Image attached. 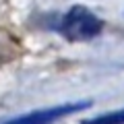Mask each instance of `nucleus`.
Listing matches in <instances>:
<instances>
[{
    "label": "nucleus",
    "instance_id": "obj_1",
    "mask_svg": "<svg viewBox=\"0 0 124 124\" xmlns=\"http://www.w3.org/2000/svg\"><path fill=\"white\" fill-rule=\"evenodd\" d=\"M101 19L95 13L87 8V6H72L60 23V31L62 35L70 41H87L93 39L101 33Z\"/></svg>",
    "mask_w": 124,
    "mask_h": 124
},
{
    "label": "nucleus",
    "instance_id": "obj_2",
    "mask_svg": "<svg viewBox=\"0 0 124 124\" xmlns=\"http://www.w3.org/2000/svg\"><path fill=\"white\" fill-rule=\"evenodd\" d=\"M91 106V101H77V103H64V106H56V108H48V110H35L29 112L25 116H19V118L10 120L6 124H52L58 118L70 114V112H79L85 108Z\"/></svg>",
    "mask_w": 124,
    "mask_h": 124
},
{
    "label": "nucleus",
    "instance_id": "obj_3",
    "mask_svg": "<svg viewBox=\"0 0 124 124\" xmlns=\"http://www.w3.org/2000/svg\"><path fill=\"white\" fill-rule=\"evenodd\" d=\"M83 124H124V110H116V112H110V114L97 116V118L85 120Z\"/></svg>",
    "mask_w": 124,
    "mask_h": 124
}]
</instances>
